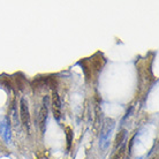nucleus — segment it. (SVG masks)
I'll return each mask as SVG.
<instances>
[{
  "mask_svg": "<svg viewBox=\"0 0 159 159\" xmlns=\"http://www.w3.org/2000/svg\"><path fill=\"white\" fill-rule=\"evenodd\" d=\"M114 126H116V121L111 118H106L103 122V127L100 130V148L105 150L110 144V139L112 136V133L114 130Z\"/></svg>",
  "mask_w": 159,
  "mask_h": 159,
  "instance_id": "obj_1",
  "label": "nucleus"
},
{
  "mask_svg": "<svg viewBox=\"0 0 159 159\" xmlns=\"http://www.w3.org/2000/svg\"><path fill=\"white\" fill-rule=\"evenodd\" d=\"M83 70L87 69V68H89V70H90V74L88 76V79H89L93 74H97V73H99L102 70V67H103L104 65V59L100 54H96V56L91 57V58L87 59L85 61H83Z\"/></svg>",
  "mask_w": 159,
  "mask_h": 159,
  "instance_id": "obj_2",
  "label": "nucleus"
},
{
  "mask_svg": "<svg viewBox=\"0 0 159 159\" xmlns=\"http://www.w3.org/2000/svg\"><path fill=\"white\" fill-rule=\"evenodd\" d=\"M48 97L45 96L43 98V103H42V106L39 108V112L37 114V125H38V128L42 134L45 133V129H46V121H48Z\"/></svg>",
  "mask_w": 159,
  "mask_h": 159,
  "instance_id": "obj_3",
  "label": "nucleus"
},
{
  "mask_svg": "<svg viewBox=\"0 0 159 159\" xmlns=\"http://www.w3.org/2000/svg\"><path fill=\"white\" fill-rule=\"evenodd\" d=\"M20 118L22 121V125L27 128V130H30V125H31V120H30V112H29L28 102L25 98H21L20 100Z\"/></svg>",
  "mask_w": 159,
  "mask_h": 159,
  "instance_id": "obj_4",
  "label": "nucleus"
},
{
  "mask_svg": "<svg viewBox=\"0 0 159 159\" xmlns=\"http://www.w3.org/2000/svg\"><path fill=\"white\" fill-rule=\"evenodd\" d=\"M0 136L2 137V139L6 143H12V131H11L9 121L6 116L0 118Z\"/></svg>",
  "mask_w": 159,
  "mask_h": 159,
  "instance_id": "obj_5",
  "label": "nucleus"
},
{
  "mask_svg": "<svg viewBox=\"0 0 159 159\" xmlns=\"http://www.w3.org/2000/svg\"><path fill=\"white\" fill-rule=\"evenodd\" d=\"M52 110H53V114L57 120H60L61 118V100L57 91H53L52 93Z\"/></svg>",
  "mask_w": 159,
  "mask_h": 159,
  "instance_id": "obj_6",
  "label": "nucleus"
},
{
  "mask_svg": "<svg viewBox=\"0 0 159 159\" xmlns=\"http://www.w3.org/2000/svg\"><path fill=\"white\" fill-rule=\"evenodd\" d=\"M66 137H67V147L68 149H70L73 142V130L70 127H66Z\"/></svg>",
  "mask_w": 159,
  "mask_h": 159,
  "instance_id": "obj_7",
  "label": "nucleus"
},
{
  "mask_svg": "<svg viewBox=\"0 0 159 159\" xmlns=\"http://www.w3.org/2000/svg\"><path fill=\"white\" fill-rule=\"evenodd\" d=\"M125 136H126V130H121L119 133V134L116 135V148L119 147L120 144H122Z\"/></svg>",
  "mask_w": 159,
  "mask_h": 159,
  "instance_id": "obj_8",
  "label": "nucleus"
},
{
  "mask_svg": "<svg viewBox=\"0 0 159 159\" xmlns=\"http://www.w3.org/2000/svg\"><path fill=\"white\" fill-rule=\"evenodd\" d=\"M123 155H125V147H121L119 150L116 152V155L113 156V158L112 159H122Z\"/></svg>",
  "mask_w": 159,
  "mask_h": 159,
  "instance_id": "obj_9",
  "label": "nucleus"
},
{
  "mask_svg": "<svg viewBox=\"0 0 159 159\" xmlns=\"http://www.w3.org/2000/svg\"><path fill=\"white\" fill-rule=\"evenodd\" d=\"M16 107H15V104H13L12 106V118H13V121H14V125H17V118H16Z\"/></svg>",
  "mask_w": 159,
  "mask_h": 159,
  "instance_id": "obj_10",
  "label": "nucleus"
}]
</instances>
